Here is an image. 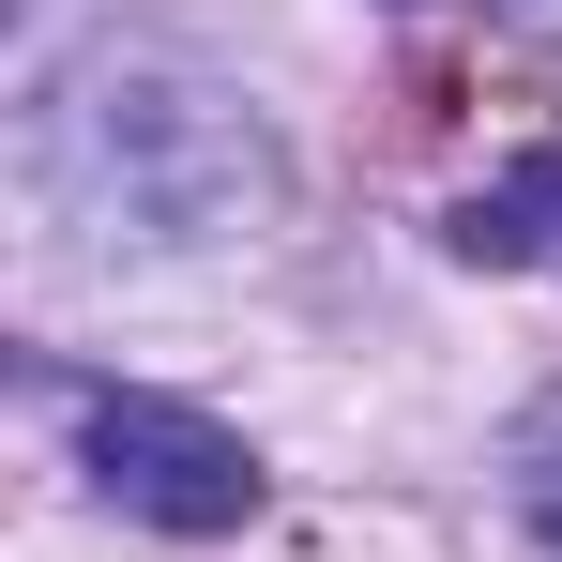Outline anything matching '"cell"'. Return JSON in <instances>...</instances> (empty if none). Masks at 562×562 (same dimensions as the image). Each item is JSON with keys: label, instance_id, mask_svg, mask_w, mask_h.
I'll list each match as a JSON object with an SVG mask.
<instances>
[{"label": "cell", "instance_id": "obj_2", "mask_svg": "<svg viewBox=\"0 0 562 562\" xmlns=\"http://www.w3.org/2000/svg\"><path fill=\"white\" fill-rule=\"evenodd\" d=\"M457 259H486V274L548 259V274H562V137H548V153H517V168L457 213Z\"/></svg>", "mask_w": 562, "mask_h": 562}, {"label": "cell", "instance_id": "obj_1", "mask_svg": "<svg viewBox=\"0 0 562 562\" xmlns=\"http://www.w3.org/2000/svg\"><path fill=\"white\" fill-rule=\"evenodd\" d=\"M92 486L122 517H168V532H244L259 517V457L228 426L168 411V395H92Z\"/></svg>", "mask_w": 562, "mask_h": 562}, {"label": "cell", "instance_id": "obj_3", "mask_svg": "<svg viewBox=\"0 0 562 562\" xmlns=\"http://www.w3.org/2000/svg\"><path fill=\"white\" fill-rule=\"evenodd\" d=\"M517 517H532V532L562 548V395L532 411V426H517Z\"/></svg>", "mask_w": 562, "mask_h": 562}]
</instances>
